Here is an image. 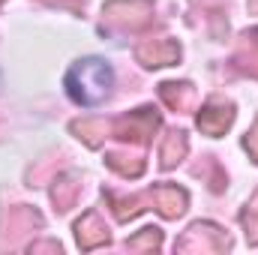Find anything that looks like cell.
I'll return each mask as SVG.
<instances>
[{
	"label": "cell",
	"instance_id": "obj_1",
	"mask_svg": "<svg viewBox=\"0 0 258 255\" xmlns=\"http://www.w3.org/2000/svg\"><path fill=\"white\" fill-rule=\"evenodd\" d=\"M66 87L69 96L81 105H96L105 99L108 87H111V69L102 60H81L69 69L66 75Z\"/></svg>",
	"mask_w": 258,
	"mask_h": 255
}]
</instances>
